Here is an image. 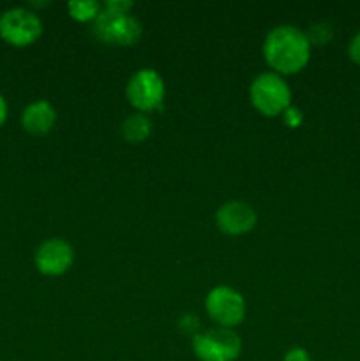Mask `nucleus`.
<instances>
[{
    "instance_id": "1",
    "label": "nucleus",
    "mask_w": 360,
    "mask_h": 361,
    "mask_svg": "<svg viewBox=\"0 0 360 361\" xmlns=\"http://www.w3.org/2000/svg\"><path fill=\"white\" fill-rule=\"evenodd\" d=\"M263 56L277 74H296L309 63L311 42L306 32L293 25H279L267 34Z\"/></svg>"
},
{
    "instance_id": "2",
    "label": "nucleus",
    "mask_w": 360,
    "mask_h": 361,
    "mask_svg": "<svg viewBox=\"0 0 360 361\" xmlns=\"http://www.w3.org/2000/svg\"><path fill=\"white\" fill-rule=\"evenodd\" d=\"M251 104L265 116L282 115L292 106V90L277 73H261L249 88Z\"/></svg>"
},
{
    "instance_id": "3",
    "label": "nucleus",
    "mask_w": 360,
    "mask_h": 361,
    "mask_svg": "<svg viewBox=\"0 0 360 361\" xmlns=\"http://www.w3.org/2000/svg\"><path fill=\"white\" fill-rule=\"evenodd\" d=\"M193 351L200 361H236L242 341L229 328H210L194 335Z\"/></svg>"
},
{
    "instance_id": "4",
    "label": "nucleus",
    "mask_w": 360,
    "mask_h": 361,
    "mask_svg": "<svg viewBox=\"0 0 360 361\" xmlns=\"http://www.w3.org/2000/svg\"><path fill=\"white\" fill-rule=\"evenodd\" d=\"M92 34L102 44L133 46L141 37V23L131 14H113L102 9L92 23Z\"/></svg>"
},
{
    "instance_id": "5",
    "label": "nucleus",
    "mask_w": 360,
    "mask_h": 361,
    "mask_svg": "<svg viewBox=\"0 0 360 361\" xmlns=\"http://www.w3.org/2000/svg\"><path fill=\"white\" fill-rule=\"evenodd\" d=\"M166 87L161 74L154 69H140L129 78L126 95L131 106L140 113H150L162 108Z\"/></svg>"
},
{
    "instance_id": "6",
    "label": "nucleus",
    "mask_w": 360,
    "mask_h": 361,
    "mask_svg": "<svg viewBox=\"0 0 360 361\" xmlns=\"http://www.w3.org/2000/svg\"><path fill=\"white\" fill-rule=\"evenodd\" d=\"M205 310L219 326L233 330L246 317V302L236 289L217 286L205 298Z\"/></svg>"
},
{
    "instance_id": "7",
    "label": "nucleus",
    "mask_w": 360,
    "mask_h": 361,
    "mask_svg": "<svg viewBox=\"0 0 360 361\" xmlns=\"http://www.w3.org/2000/svg\"><path fill=\"white\" fill-rule=\"evenodd\" d=\"M42 34V21L34 11L14 7L0 16V35L9 44L23 48L37 41Z\"/></svg>"
},
{
    "instance_id": "8",
    "label": "nucleus",
    "mask_w": 360,
    "mask_h": 361,
    "mask_svg": "<svg viewBox=\"0 0 360 361\" xmlns=\"http://www.w3.org/2000/svg\"><path fill=\"white\" fill-rule=\"evenodd\" d=\"M73 247L62 238L46 240L35 252V267L42 275H48V277L64 275L73 267Z\"/></svg>"
},
{
    "instance_id": "9",
    "label": "nucleus",
    "mask_w": 360,
    "mask_h": 361,
    "mask_svg": "<svg viewBox=\"0 0 360 361\" xmlns=\"http://www.w3.org/2000/svg\"><path fill=\"white\" fill-rule=\"evenodd\" d=\"M256 221L258 217L254 208L242 201H229V203L222 204L215 214L217 229L229 236H240L253 231Z\"/></svg>"
},
{
    "instance_id": "10",
    "label": "nucleus",
    "mask_w": 360,
    "mask_h": 361,
    "mask_svg": "<svg viewBox=\"0 0 360 361\" xmlns=\"http://www.w3.org/2000/svg\"><path fill=\"white\" fill-rule=\"evenodd\" d=\"M56 122V111L48 101H35L21 113V126L28 134L42 136L53 129Z\"/></svg>"
},
{
    "instance_id": "11",
    "label": "nucleus",
    "mask_w": 360,
    "mask_h": 361,
    "mask_svg": "<svg viewBox=\"0 0 360 361\" xmlns=\"http://www.w3.org/2000/svg\"><path fill=\"white\" fill-rule=\"evenodd\" d=\"M152 134V120L145 113H133L122 123V136L129 143H143Z\"/></svg>"
},
{
    "instance_id": "12",
    "label": "nucleus",
    "mask_w": 360,
    "mask_h": 361,
    "mask_svg": "<svg viewBox=\"0 0 360 361\" xmlns=\"http://www.w3.org/2000/svg\"><path fill=\"white\" fill-rule=\"evenodd\" d=\"M67 11H69L73 20L81 21V23H94L99 14H101L102 6L99 2H92V0H87V2L81 0V2L67 4Z\"/></svg>"
},
{
    "instance_id": "13",
    "label": "nucleus",
    "mask_w": 360,
    "mask_h": 361,
    "mask_svg": "<svg viewBox=\"0 0 360 361\" xmlns=\"http://www.w3.org/2000/svg\"><path fill=\"white\" fill-rule=\"evenodd\" d=\"M306 35L309 39L311 46H325L334 37V27L328 21H316V23L311 25Z\"/></svg>"
},
{
    "instance_id": "14",
    "label": "nucleus",
    "mask_w": 360,
    "mask_h": 361,
    "mask_svg": "<svg viewBox=\"0 0 360 361\" xmlns=\"http://www.w3.org/2000/svg\"><path fill=\"white\" fill-rule=\"evenodd\" d=\"M102 9L113 14H129V11L133 9V2L131 0H108L102 4Z\"/></svg>"
},
{
    "instance_id": "15",
    "label": "nucleus",
    "mask_w": 360,
    "mask_h": 361,
    "mask_svg": "<svg viewBox=\"0 0 360 361\" xmlns=\"http://www.w3.org/2000/svg\"><path fill=\"white\" fill-rule=\"evenodd\" d=\"M348 56L353 63L360 66V32H356L348 44Z\"/></svg>"
},
{
    "instance_id": "16",
    "label": "nucleus",
    "mask_w": 360,
    "mask_h": 361,
    "mask_svg": "<svg viewBox=\"0 0 360 361\" xmlns=\"http://www.w3.org/2000/svg\"><path fill=\"white\" fill-rule=\"evenodd\" d=\"M282 115H284V122L288 123L289 127H299L300 123H302V113H300L299 108H292V106H289Z\"/></svg>"
},
{
    "instance_id": "17",
    "label": "nucleus",
    "mask_w": 360,
    "mask_h": 361,
    "mask_svg": "<svg viewBox=\"0 0 360 361\" xmlns=\"http://www.w3.org/2000/svg\"><path fill=\"white\" fill-rule=\"evenodd\" d=\"M282 361H313V360H311L309 353H307L306 349L293 348V349H289L288 353H286Z\"/></svg>"
},
{
    "instance_id": "18",
    "label": "nucleus",
    "mask_w": 360,
    "mask_h": 361,
    "mask_svg": "<svg viewBox=\"0 0 360 361\" xmlns=\"http://www.w3.org/2000/svg\"><path fill=\"white\" fill-rule=\"evenodd\" d=\"M6 118H7V102H6V99L0 95V127L4 126Z\"/></svg>"
}]
</instances>
